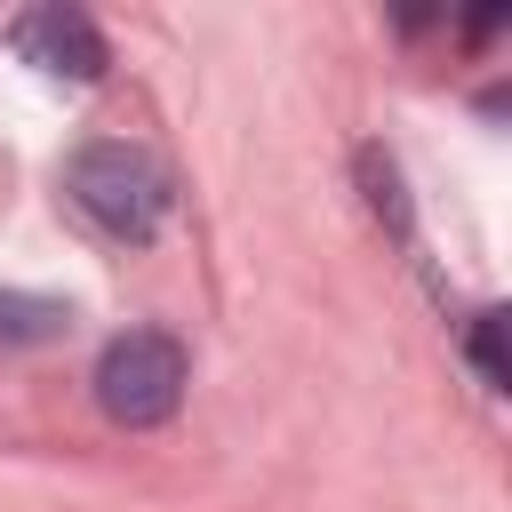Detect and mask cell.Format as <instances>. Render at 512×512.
Here are the masks:
<instances>
[{
    "instance_id": "cell-1",
    "label": "cell",
    "mask_w": 512,
    "mask_h": 512,
    "mask_svg": "<svg viewBox=\"0 0 512 512\" xmlns=\"http://www.w3.org/2000/svg\"><path fill=\"white\" fill-rule=\"evenodd\" d=\"M64 200L104 240H152L160 216H168V168L128 136H96L64 160Z\"/></svg>"
},
{
    "instance_id": "cell-2",
    "label": "cell",
    "mask_w": 512,
    "mask_h": 512,
    "mask_svg": "<svg viewBox=\"0 0 512 512\" xmlns=\"http://www.w3.org/2000/svg\"><path fill=\"white\" fill-rule=\"evenodd\" d=\"M184 384H192V360H184V344L168 328H128V336H112L96 352V408L112 424H128V432L168 424Z\"/></svg>"
},
{
    "instance_id": "cell-3",
    "label": "cell",
    "mask_w": 512,
    "mask_h": 512,
    "mask_svg": "<svg viewBox=\"0 0 512 512\" xmlns=\"http://www.w3.org/2000/svg\"><path fill=\"white\" fill-rule=\"evenodd\" d=\"M8 48L32 64V72H48V80H104L112 72V48H104V32L80 16V8H64V0H40V8H24L16 24H8Z\"/></svg>"
},
{
    "instance_id": "cell-4",
    "label": "cell",
    "mask_w": 512,
    "mask_h": 512,
    "mask_svg": "<svg viewBox=\"0 0 512 512\" xmlns=\"http://www.w3.org/2000/svg\"><path fill=\"white\" fill-rule=\"evenodd\" d=\"M352 176H360V200H368V216L400 240V248H416V208H408V184H400V160L384 152V144H360L352 152Z\"/></svg>"
},
{
    "instance_id": "cell-5",
    "label": "cell",
    "mask_w": 512,
    "mask_h": 512,
    "mask_svg": "<svg viewBox=\"0 0 512 512\" xmlns=\"http://www.w3.org/2000/svg\"><path fill=\"white\" fill-rule=\"evenodd\" d=\"M64 328H72V304L32 296V288H0V344H40V336H64Z\"/></svg>"
},
{
    "instance_id": "cell-6",
    "label": "cell",
    "mask_w": 512,
    "mask_h": 512,
    "mask_svg": "<svg viewBox=\"0 0 512 512\" xmlns=\"http://www.w3.org/2000/svg\"><path fill=\"white\" fill-rule=\"evenodd\" d=\"M464 360H472L480 392H512V368H504V312H496V304L464 320Z\"/></svg>"
}]
</instances>
